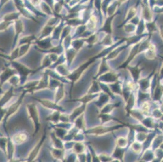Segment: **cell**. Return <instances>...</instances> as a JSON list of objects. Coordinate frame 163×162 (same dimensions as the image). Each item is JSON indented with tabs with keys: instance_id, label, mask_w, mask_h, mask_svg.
I'll return each mask as SVG.
<instances>
[{
	"instance_id": "6da1fadb",
	"label": "cell",
	"mask_w": 163,
	"mask_h": 162,
	"mask_svg": "<svg viewBox=\"0 0 163 162\" xmlns=\"http://www.w3.org/2000/svg\"><path fill=\"white\" fill-rule=\"evenodd\" d=\"M28 107H29L30 114L32 117V118L33 121H34V123H35V133H37L39 130V127H40L37 109L35 107V106L33 104L29 105V106H28Z\"/></svg>"
},
{
	"instance_id": "7a4b0ae2",
	"label": "cell",
	"mask_w": 163,
	"mask_h": 162,
	"mask_svg": "<svg viewBox=\"0 0 163 162\" xmlns=\"http://www.w3.org/2000/svg\"><path fill=\"white\" fill-rule=\"evenodd\" d=\"M14 26H15V37L14 40V44L16 42L18 37L20 33L23 31V23L22 21L20 19L14 21Z\"/></svg>"
},
{
	"instance_id": "3957f363",
	"label": "cell",
	"mask_w": 163,
	"mask_h": 162,
	"mask_svg": "<svg viewBox=\"0 0 163 162\" xmlns=\"http://www.w3.org/2000/svg\"><path fill=\"white\" fill-rule=\"evenodd\" d=\"M12 64L15 68L18 70V71L20 72V74H22L23 75L26 76L27 74L31 73V70H29L28 68H26V67L23 64H21L17 62H13Z\"/></svg>"
},
{
	"instance_id": "277c9868",
	"label": "cell",
	"mask_w": 163,
	"mask_h": 162,
	"mask_svg": "<svg viewBox=\"0 0 163 162\" xmlns=\"http://www.w3.org/2000/svg\"><path fill=\"white\" fill-rule=\"evenodd\" d=\"M21 15V14L19 12H10L8 14H5L3 16V21L12 22L13 21H16L19 19V17Z\"/></svg>"
},
{
	"instance_id": "5b68a950",
	"label": "cell",
	"mask_w": 163,
	"mask_h": 162,
	"mask_svg": "<svg viewBox=\"0 0 163 162\" xmlns=\"http://www.w3.org/2000/svg\"><path fill=\"white\" fill-rule=\"evenodd\" d=\"M40 7L41 8V10H42V12L44 14H48L49 15H54V12L53 11L51 7H50V5L48 4L46 2H44V1H41L40 4Z\"/></svg>"
},
{
	"instance_id": "8992f818",
	"label": "cell",
	"mask_w": 163,
	"mask_h": 162,
	"mask_svg": "<svg viewBox=\"0 0 163 162\" xmlns=\"http://www.w3.org/2000/svg\"><path fill=\"white\" fill-rule=\"evenodd\" d=\"M23 96H24V94L22 95V96H21V97H20V98L19 99V100H18V101L17 102H16L15 104H14L12 107H10V108H9V110H8V113H7L6 115H5V121L7 120V119L8 118L9 116L10 115L13 114L14 113H15V112L16 110H17V108L19 107V106H20V103H21V100H22V98H23Z\"/></svg>"
},
{
	"instance_id": "52a82bcc",
	"label": "cell",
	"mask_w": 163,
	"mask_h": 162,
	"mask_svg": "<svg viewBox=\"0 0 163 162\" xmlns=\"http://www.w3.org/2000/svg\"><path fill=\"white\" fill-rule=\"evenodd\" d=\"M12 96H13L12 88H11L10 90H9L6 94H5L4 97H3V98L0 100V108H1L3 104L6 103Z\"/></svg>"
},
{
	"instance_id": "ba28073f",
	"label": "cell",
	"mask_w": 163,
	"mask_h": 162,
	"mask_svg": "<svg viewBox=\"0 0 163 162\" xmlns=\"http://www.w3.org/2000/svg\"><path fill=\"white\" fill-rule=\"evenodd\" d=\"M45 137H46V134H44V135L43 136V137H42V140H40V142L39 143L38 145H37V147L34 149V150H33V152L32 153V154H31V155H30V159H31V160H32V159H33V158H34V157H35V156H36V155H37V152L38 151L39 149H40V147H41V145H42V143H43V142H44V138H45Z\"/></svg>"
},
{
	"instance_id": "9c48e42d",
	"label": "cell",
	"mask_w": 163,
	"mask_h": 162,
	"mask_svg": "<svg viewBox=\"0 0 163 162\" xmlns=\"http://www.w3.org/2000/svg\"><path fill=\"white\" fill-rule=\"evenodd\" d=\"M31 46V43H26L24 45L21 46L20 48H19V56L18 57H21V56L24 55L26 54L28 50H29Z\"/></svg>"
},
{
	"instance_id": "30bf717a",
	"label": "cell",
	"mask_w": 163,
	"mask_h": 162,
	"mask_svg": "<svg viewBox=\"0 0 163 162\" xmlns=\"http://www.w3.org/2000/svg\"><path fill=\"white\" fill-rule=\"evenodd\" d=\"M13 72H14V71L12 70L11 69H7L4 72H3V74L1 76V84L3 83V81H4L10 75H12L13 74Z\"/></svg>"
},
{
	"instance_id": "8fae6325",
	"label": "cell",
	"mask_w": 163,
	"mask_h": 162,
	"mask_svg": "<svg viewBox=\"0 0 163 162\" xmlns=\"http://www.w3.org/2000/svg\"><path fill=\"white\" fill-rule=\"evenodd\" d=\"M44 106H47L48 108H54V109H60L61 108H59V106H56L55 104H53V103L48 102V101H40Z\"/></svg>"
},
{
	"instance_id": "7c38bea8",
	"label": "cell",
	"mask_w": 163,
	"mask_h": 162,
	"mask_svg": "<svg viewBox=\"0 0 163 162\" xmlns=\"http://www.w3.org/2000/svg\"><path fill=\"white\" fill-rule=\"evenodd\" d=\"M12 23V22H8L3 21L1 23H0V31L6 29L10 24Z\"/></svg>"
},
{
	"instance_id": "4fadbf2b",
	"label": "cell",
	"mask_w": 163,
	"mask_h": 162,
	"mask_svg": "<svg viewBox=\"0 0 163 162\" xmlns=\"http://www.w3.org/2000/svg\"><path fill=\"white\" fill-rule=\"evenodd\" d=\"M29 1L31 3L32 5L33 6H37V5H39L41 3L40 0H29Z\"/></svg>"
},
{
	"instance_id": "5bb4252c",
	"label": "cell",
	"mask_w": 163,
	"mask_h": 162,
	"mask_svg": "<svg viewBox=\"0 0 163 162\" xmlns=\"http://www.w3.org/2000/svg\"><path fill=\"white\" fill-rule=\"evenodd\" d=\"M132 74L133 75V77H134V79H137L138 78V75H139V71L137 69H132Z\"/></svg>"
}]
</instances>
